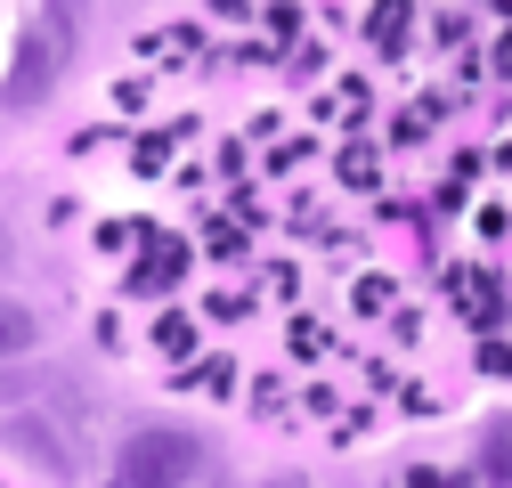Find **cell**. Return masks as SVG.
<instances>
[{"mask_svg": "<svg viewBox=\"0 0 512 488\" xmlns=\"http://www.w3.org/2000/svg\"><path fill=\"white\" fill-rule=\"evenodd\" d=\"M196 464H204V456H196L187 432H131V440L114 448V480H122V488H187Z\"/></svg>", "mask_w": 512, "mask_h": 488, "instance_id": "cell-1", "label": "cell"}, {"mask_svg": "<svg viewBox=\"0 0 512 488\" xmlns=\"http://www.w3.org/2000/svg\"><path fill=\"white\" fill-rule=\"evenodd\" d=\"M407 488H464V472H439V464H415Z\"/></svg>", "mask_w": 512, "mask_h": 488, "instance_id": "cell-8", "label": "cell"}, {"mask_svg": "<svg viewBox=\"0 0 512 488\" xmlns=\"http://www.w3.org/2000/svg\"><path fill=\"white\" fill-rule=\"evenodd\" d=\"M399 41H407V0H382V9H374V49L391 57Z\"/></svg>", "mask_w": 512, "mask_h": 488, "instance_id": "cell-5", "label": "cell"}, {"mask_svg": "<svg viewBox=\"0 0 512 488\" xmlns=\"http://www.w3.org/2000/svg\"><path fill=\"white\" fill-rule=\"evenodd\" d=\"M423 131H431V98H423V106H407V114H399V139H423Z\"/></svg>", "mask_w": 512, "mask_h": 488, "instance_id": "cell-10", "label": "cell"}, {"mask_svg": "<svg viewBox=\"0 0 512 488\" xmlns=\"http://www.w3.org/2000/svg\"><path fill=\"white\" fill-rule=\"evenodd\" d=\"M0 269H9V228H0Z\"/></svg>", "mask_w": 512, "mask_h": 488, "instance_id": "cell-11", "label": "cell"}, {"mask_svg": "<svg viewBox=\"0 0 512 488\" xmlns=\"http://www.w3.org/2000/svg\"><path fill=\"white\" fill-rule=\"evenodd\" d=\"M66 41H74V25H66V17L49 25V9H41L33 25H25V49H17V74H9V106H25V98H41V90H49V74L66 66Z\"/></svg>", "mask_w": 512, "mask_h": 488, "instance_id": "cell-2", "label": "cell"}, {"mask_svg": "<svg viewBox=\"0 0 512 488\" xmlns=\"http://www.w3.org/2000/svg\"><path fill=\"white\" fill-rule=\"evenodd\" d=\"M488 480L512 488V423H496V432H488Z\"/></svg>", "mask_w": 512, "mask_h": 488, "instance_id": "cell-6", "label": "cell"}, {"mask_svg": "<svg viewBox=\"0 0 512 488\" xmlns=\"http://www.w3.org/2000/svg\"><path fill=\"white\" fill-rule=\"evenodd\" d=\"M155 342H163L171 358H187V350H196V318H163V326H155Z\"/></svg>", "mask_w": 512, "mask_h": 488, "instance_id": "cell-7", "label": "cell"}, {"mask_svg": "<svg viewBox=\"0 0 512 488\" xmlns=\"http://www.w3.org/2000/svg\"><path fill=\"white\" fill-rule=\"evenodd\" d=\"M179 277H187V244H155V253L131 269V285H139V293H163V285H179Z\"/></svg>", "mask_w": 512, "mask_h": 488, "instance_id": "cell-3", "label": "cell"}, {"mask_svg": "<svg viewBox=\"0 0 512 488\" xmlns=\"http://www.w3.org/2000/svg\"><path fill=\"white\" fill-rule=\"evenodd\" d=\"M41 342V318L25 310V301H0V358H25Z\"/></svg>", "mask_w": 512, "mask_h": 488, "instance_id": "cell-4", "label": "cell"}, {"mask_svg": "<svg viewBox=\"0 0 512 488\" xmlns=\"http://www.w3.org/2000/svg\"><path fill=\"white\" fill-rule=\"evenodd\" d=\"M317 350H326V326L301 318V326H293V358H317Z\"/></svg>", "mask_w": 512, "mask_h": 488, "instance_id": "cell-9", "label": "cell"}]
</instances>
